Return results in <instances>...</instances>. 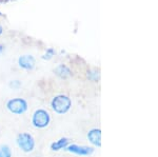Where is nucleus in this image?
<instances>
[{"label":"nucleus","mask_w":158,"mask_h":157,"mask_svg":"<svg viewBox=\"0 0 158 157\" xmlns=\"http://www.w3.org/2000/svg\"><path fill=\"white\" fill-rule=\"evenodd\" d=\"M51 107L57 114H65L72 107V101L67 95H57L51 101Z\"/></svg>","instance_id":"obj_1"},{"label":"nucleus","mask_w":158,"mask_h":157,"mask_svg":"<svg viewBox=\"0 0 158 157\" xmlns=\"http://www.w3.org/2000/svg\"><path fill=\"white\" fill-rule=\"evenodd\" d=\"M17 146L21 151L30 153L35 149V139L30 133H20L16 139Z\"/></svg>","instance_id":"obj_2"},{"label":"nucleus","mask_w":158,"mask_h":157,"mask_svg":"<svg viewBox=\"0 0 158 157\" xmlns=\"http://www.w3.org/2000/svg\"><path fill=\"white\" fill-rule=\"evenodd\" d=\"M51 121V116L48 111L39 109L35 111L32 117V123L37 129H44L49 126Z\"/></svg>","instance_id":"obj_3"},{"label":"nucleus","mask_w":158,"mask_h":157,"mask_svg":"<svg viewBox=\"0 0 158 157\" xmlns=\"http://www.w3.org/2000/svg\"><path fill=\"white\" fill-rule=\"evenodd\" d=\"M7 110L15 115H21L27 112V102L23 98H14L10 99L6 103Z\"/></svg>","instance_id":"obj_4"},{"label":"nucleus","mask_w":158,"mask_h":157,"mask_svg":"<svg viewBox=\"0 0 158 157\" xmlns=\"http://www.w3.org/2000/svg\"><path fill=\"white\" fill-rule=\"evenodd\" d=\"M65 150L71 152L73 154H76V155H80V156H88L91 155L94 152L93 148H90V147L86 146H78V145H69Z\"/></svg>","instance_id":"obj_5"},{"label":"nucleus","mask_w":158,"mask_h":157,"mask_svg":"<svg viewBox=\"0 0 158 157\" xmlns=\"http://www.w3.org/2000/svg\"><path fill=\"white\" fill-rule=\"evenodd\" d=\"M35 58L32 55H22L18 58V64L21 69L31 71L35 68Z\"/></svg>","instance_id":"obj_6"},{"label":"nucleus","mask_w":158,"mask_h":157,"mask_svg":"<svg viewBox=\"0 0 158 157\" xmlns=\"http://www.w3.org/2000/svg\"><path fill=\"white\" fill-rule=\"evenodd\" d=\"M88 139L92 145L98 147H101V131L100 129H92L90 132L88 133Z\"/></svg>","instance_id":"obj_7"},{"label":"nucleus","mask_w":158,"mask_h":157,"mask_svg":"<svg viewBox=\"0 0 158 157\" xmlns=\"http://www.w3.org/2000/svg\"><path fill=\"white\" fill-rule=\"evenodd\" d=\"M55 74L58 76L61 79H68L72 76V71L70 70V68L65 64H59L56 67L55 69Z\"/></svg>","instance_id":"obj_8"},{"label":"nucleus","mask_w":158,"mask_h":157,"mask_svg":"<svg viewBox=\"0 0 158 157\" xmlns=\"http://www.w3.org/2000/svg\"><path fill=\"white\" fill-rule=\"evenodd\" d=\"M68 146H69V139L63 137V138L58 139L55 143H53L52 145H51V149H52L53 151H60V150H62V149H65Z\"/></svg>","instance_id":"obj_9"},{"label":"nucleus","mask_w":158,"mask_h":157,"mask_svg":"<svg viewBox=\"0 0 158 157\" xmlns=\"http://www.w3.org/2000/svg\"><path fill=\"white\" fill-rule=\"evenodd\" d=\"M0 157H12V150L9 146L0 147Z\"/></svg>","instance_id":"obj_10"},{"label":"nucleus","mask_w":158,"mask_h":157,"mask_svg":"<svg viewBox=\"0 0 158 157\" xmlns=\"http://www.w3.org/2000/svg\"><path fill=\"white\" fill-rule=\"evenodd\" d=\"M88 78L92 81H97L98 78H99V74L97 71L93 70V71H90V72H88Z\"/></svg>","instance_id":"obj_11"},{"label":"nucleus","mask_w":158,"mask_h":157,"mask_svg":"<svg viewBox=\"0 0 158 157\" xmlns=\"http://www.w3.org/2000/svg\"><path fill=\"white\" fill-rule=\"evenodd\" d=\"M55 54V51L54 49H52V48H49V49L47 50V52L44 53V55L42 56L43 59H47V60H50L51 58H52L53 56H54Z\"/></svg>","instance_id":"obj_12"},{"label":"nucleus","mask_w":158,"mask_h":157,"mask_svg":"<svg viewBox=\"0 0 158 157\" xmlns=\"http://www.w3.org/2000/svg\"><path fill=\"white\" fill-rule=\"evenodd\" d=\"M11 87L12 88H19L20 87V82H19V80H14L13 82H11Z\"/></svg>","instance_id":"obj_13"},{"label":"nucleus","mask_w":158,"mask_h":157,"mask_svg":"<svg viewBox=\"0 0 158 157\" xmlns=\"http://www.w3.org/2000/svg\"><path fill=\"white\" fill-rule=\"evenodd\" d=\"M4 50H6V48H4L3 44H0V55L2 54V53L4 52Z\"/></svg>","instance_id":"obj_14"},{"label":"nucleus","mask_w":158,"mask_h":157,"mask_svg":"<svg viewBox=\"0 0 158 157\" xmlns=\"http://www.w3.org/2000/svg\"><path fill=\"white\" fill-rule=\"evenodd\" d=\"M3 33V27H2V25H1V23H0V35Z\"/></svg>","instance_id":"obj_15"},{"label":"nucleus","mask_w":158,"mask_h":157,"mask_svg":"<svg viewBox=\"0 0 158 157\" xmlns=\"http://www.w3.org/2000/svg\"><path fill=\"white\" fill-rule=\"evenodd\" d=\"M0 16H3V15H2V13H1V12H0Z\"/></svg>","instance_id":"obj_16"}]
</instances>
